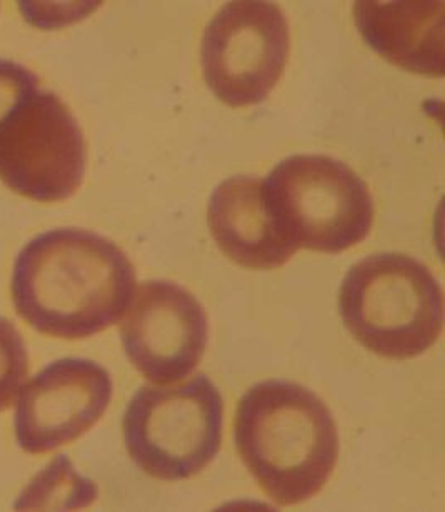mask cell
<instances>
[{"instance_id": "10", "label": "cell", "mask_w": 445, "mask_h": 512, "mask_svg": "<svg viewBox=\"0 0 445 512\" xmlns=\"http://www.w3.org/2000/svg\"><path fill=\"white\" fill-rule=\"evenodd\" d=\"M207 222L220 251L247 269L274 271L297 251L275 229L264 181L254 177L222 182L210 197Z\"/></svg>"}, {"instance_id": "3", "label": "cell", "mask_w": 445, "mask_h": 512, "mask_svg": "<svg viewBox=\"0 0 445 512\" xmlns=\"http://www.w3.org/2000/svg\"><path fill=\"white\" fill-rule=\"evenodd\" d=\"M85 142L75 117L24 66L0 59V181L37 202L74 196Z\"/></svg>"}, {"instance_id": "2", "label": "cell", "mask_w": 445, "mask_h": 512, "mask_svg": "<svg viewBox=\"0 0 445 512\" xmlns=\"http://www.w3.org/2000/svg\"><path fill=\"white\" fill-rule=\"evenodd\" d=\"M235 446L277 506H295L319 494L339 456L329 407L294 382H262L245 392L235 414Z\"/></svg>"}, {"instance_id": "1", "label": "cell", "mask_w": 445, "mask_h": 512, "mask_svg": "<svg viewBox=\"0 0 445 512\" xmlns=\"http://www.w3.org/2000/svg\"><path fill=\"white\" fill-rule=\"evenodd\" d=\"M135 294V269L114 242L55 229L22 249L12 276L15 309L35 331L85 339L120 321Z\"/></svg>"}, {"instance_id": "5", "label": "cell", "mask_w": 445, "mask_h": 512, "mask_svg": "<svg viewBox=\"0 0 445 512\" xmlns=\"http://www.w3.org/2000/svg\"><path fill=\"white\" fill-rule=\"evenodd\" d=\"M264 187L275 229L295 249L339 254L364 241L374 224L369 187L332 157H289Z\"/></svg>"}, {"instance_id": "4", "label": "cell", "mask_w": 445, "mask_h": 512, "mask_svg": "<svg viewBox=\"0 0 445 512\" xmlns=\"http://www.w3.org/2000/svg\"><path fill=\"white\" fill-rule=\"evenodd\" d=\"M347 331L369 351L389 359L424 354L439 339L444 296L432 272L404 254L357 262L340 289Z\"/></svg>"}, {"instance_id": "7", "label": "cell", "mask_w": 445, "mask_h": 512, "mask_svg": "<svg viewBox=\"0 0 445 512\" xmlns=\"http://www.w3.org/2000/svg\"><path fill=\"white\" fill-rule=\"evenodd\" d=\"M289 52V22L279 6L230 2L205 29L202 74L227 106H255L280 81Z\"/></svg>"}, {"instance_id": "6", "label": "cell", "mask_w": 445, "mask_h": 512, "mask_svg": "<svg viewBox=\"0 0 445 512\" xmlns=\"http://www.w3.org/2000/svg\"><path fill=\"white\" fill-rule=\"evenodd\" d=\"M224 401L204 374L177 386H144L124 416L132 461L160 481H182L204 471L222 442Z\"/></svg>"}, {"instance_id": "8", "label": "cell", "mask_w": 445, "mask_h": 512, "mask_svg": "<svg viewBox=\"0 0 445 512\" xmlns=\"http://www.w3.org/2000/svg\"><path fill=\"white\" fill-rule=\"evenodd\" d=\"M122 346L137 371L170 384L195 371L204 357L209 322L204 307L172 282H142L122 326Z\"/></svg>"}, {"instance_id": "11", "label": "cell", "mask_w": 445, "mask_h": 512, "mask_svg": "<svg viewBox=\"0 0 445 512\" xmlns=\"http://www.w3.org/2000/svg\"><path fill=\"white\" fill-rule=\"evenodd\" d=\"M354 19L364 41L394 66L415 74L444 76L442 2H357Z\"/></svg>"}, {"instance_id": "9", "label": "cell", "mask_w": 445, "mask_h": 512, "mask_svg": "<svg viewBox=\"0 0 445 512\" xmlns=\"http://www.w3.org/2000/svg\"><path fill=\"white\" fill-rule=\"evenodd\" d=\"M112 399V379L97 362L60 359L24 387L15 436L29 454H45L84 436Z\"/></svg>"}, {"instance_id": "12", "label": "cell", "mask_w": 445, "mask_h": 512, "mask_svg": "<svg viewBox=\"0 0 445 512\" xmlns=\"http://www.w3.org/2000/svg\"><path fill=\"white\" fill-rule=\"evenodd\" d=\"M94 494L92 482L84 481L82 477L77 476L69 462L60 457L50 464L49 469H45V472L37 476L22 496L24 502L17 504V507H74L70 499L87 497L92 501Z\"/></svg>"}, {"instance_id": "13", "label": "cell", "mask_w": 445, "mask_h": 512, "mask_svg": "<svg viewBox=\"0 0 445 512\" xmlns=\"http://www.w3.org/2000/svg\"><path fill=\"white\" fill-rule=\"evenodd\" d=\"M29 374L24 339L12 322L0 317V412L14 404Z\"/></svg>"}]
</instances>
